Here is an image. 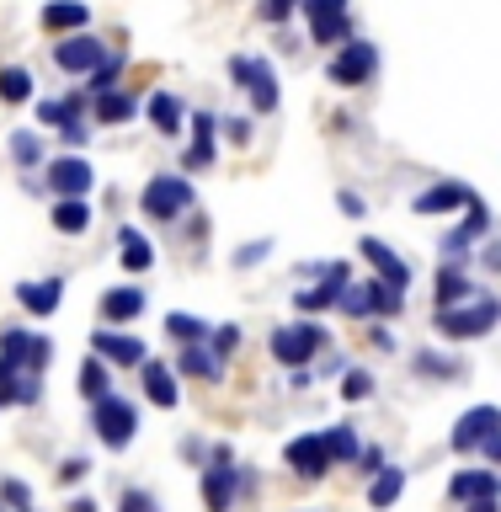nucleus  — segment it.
Masks as SVG:
<instances>
[{
	"label": "nucleus",
	"mask_w": 501,
	"mask_h": 512,
	"mask_svg": "<svg viewBox=\"0 0 501 512\" xmlns=\"http://www.w3.org/2000/svg\"><path fill=\"white\" fill-rule=\"evenodd\" d=\"M374 347H379V352H395V336H390V331L379 326V331H374Z\"/></svg>",
	"instance_id": "13d9d810"
},
{
	"label": "nucleus",
	"mask_w": 501,
	"mask_h": 512,
	"mask_svg": "<svg viewBox=\"0 0 501 512\" xmlns=\"http://www.w3.org/2000/svg\"><path fill=\"white\" fill-rule=\"evenodd\" d=\"M294 11H304V0H262V16H267V22H288Z\"/></svg>",
	"instance_id": "49530a36"
},
{
	"label": "nucleus",
	"mask_w": 501,
	"mask_h": 512,
	"mask_svg": "<svg viewBox=\"0 0 501 512\" xmlns=\"http://www.w3.org/2000/svg\"><path fill=\"white\" fill-rule=\"evenodd\" d=\"M438 310H448V304H464V299H475L480 288H475V278L464 272V262H443V272H438Z\"/></svg>",
	"instance_id": "4be33fe9"
},
{
	"label": "nucleus",
	"mask_w": 501,
	"mask_h": 512,
	"mask_svg": "<svg viewBox=\"0 0 501 512\" xmlns=\"http://www.w3.org/2000/svg\"><path fill=\"white\" fill-rule=\"evenodd\" d=\"M358 464H363L368 475H379V464H384V448H363V454H358Z\"/></svg>",
	"instance_id": "864d4df0"
},
{
	"label": "nucleus",
	"mask_w": 501,
	"mask_h": 512,
	"mask_svg": "<svg viewBox=\"0 0 501 512\" xmlns=\"http://www.w3.org/2000/svg\"><path fill=\"white\" fill-rule=\"evenodd\" d=\"M400 491H406V470H395V464H379V475L368 480V507H374V512L395 507Z\"/></svg>",
	"instance_id": "bb28decb"
},
{
	"label": "nucleus",
	"mask_w": 501,
	"mask_h": 512,
	"mask_svg": "<svg viewBox=\"0 0 501 512\" xmlns=\"http://www.w3.org/2000/svg\"><path fill=\"white\" fill-rule=\"evenodd\" d=\"M379 70V43H368V38H347V43H336V54H331V86H368Z\"/></svg>",
	"instance_id": "39448f33"
},
{
	"label": "nucleus",
	"mask_w": 501,
	"mask_h": 512,
	"mask_svg": "<svg viewBox=\"0 0 501 512\" xmlns=\"http://www.w3.org/2000/svg\"><path fill=\"white\" fill-rule=\"evenodd\" d=\"M59 139L70 144V150H80V144L91 139V128H86V118H64V123H59Z\"/></svg>",
	"instance_id": "c03bdc74"
},
{
	"label": "nucleus",
	"mask_w": 501,
	"mask_h": 512,
	"mask_svg": "<svg viewBox=\"0 0 501 512\" xmlns=\"http://www.w3.org/2000/svg\"><path fill=\"white\" fill-rule=\"evenodd\" d=\"M315 272V288H299L294 294V310L299 315H320V310H336L342 304V288L352 283V267L347 262H320V267H310Z\"/></svg>",
	"instance_id": "0eeeda50"
},
{
	"label": "nucleus",
	"mask_w": 501,
	"mask_h": 512,
	"mask_svg": "<svg viewBox=\"0 0 501 512\" xmlns=\"http://www.w3.org/2000/svg\"><path fill=\"white\" fill-rule=\"evenodd\" d=\"M347 0H304V16H342Z\"/></svg>",
	"instance_id": "3c124183"
},
{
	"label": "nucleus",
	"mask_w": 501,
	"mask_h": 512,
	"mask_svg": "<svg viewBox=\"0 0 501 512\" xmlns=\"http://www.w3.org/2000/svg\"><path fill=\"white\" fill-rule=\"evenodd\" d=\"M166 336H171V342H182V347L208 342V320H198V315H166Z\"/></svg>",
	"instance_id": "c9c22d12"
},
{
	"label": "nucleus",
	"mask_w": 501,
	"mask_h": 512,
	"mask_svg": "<svg viewBox=\"0 0 501 512\" xmlns=\"http://www.w3.org/2000/svg\"><path fill=\"white\" fill-rule=\"evenodd\" d=\"M342 395H347V400H368V395H374V379H368V368H347Z\"/></svg>",
	"instance_id": "58836bf2"
},
{
	"label": "nucleus",
	"mask_w": 501,
	"mask_h": 512,
	"mask_svg": "<svg viewBox=\"0 0 501 512\" xmlns=\"http://www.w3.org/2000/svg\"><path fill=\"white\" fill-rule=\"evenodd\" d=\"M16 384H22V368L0 358V406H16Z\"/></svg>",
	"instance_id": "ea45409f"
},
{
	"label": "nucleus",
	"mask_w": 501,
	"mask_h": 512,
	"mask_svg": "<svg viewBox=\"0 0 501 512\" xmlns=\"http://www.w3.org/2000/svg\"><path fill=\"white\" fill-rule=\"evenodd\" d=\"M411 368H416V374H427V379H459L464 374V363L459 358H443V352H416Z\"/></svg>",
	"instance_id": "f704fd0d"
},
{
	"label": "nucleus",
	"mask_w": 501,
	"mask_h": 512,
	"mask_svg": "<svg viewBox=\"0 0 501 512\" xmlns=\"http://www.w3.org/2000/svg\"><path fill=\"white\" fill-rule=\"evenodd\" d=\"M496 320H501V299L475 294V299H464V304L438 310V331L448 336V342H475V336L496 331Z\"/></svg>",
	"instance_id": "f03ea898"
},
{
	"label": "nucleus",
	"mask_w": 501,
	"mask_h": 512,
	"mask_svg": "<svg viewBox=\"0 0 501 512\" xmlns=\"http://www.w3.org/2000/svg\"><path fill=\"white\" fill-rule=\"evenodd\" d=\"M38 22H43V32H54V38H64V32H86L91 6L86 0H48Z\"/></svg>",
	"instance_id": "dca6fc26"
},
{
	"label": "nucleus",
	"mask_w": 501,
	"mask_h": 512,
	"mask_svg": "<svg viewBox=\"0 0 501 512\" xmlns=\"http://www.w3.org/2000/svg\"><path fill=\"white\" fill-rule=\"evenodd\" d=\"M32 96V75L22 70V64H6V70H0V102H27Z\"/></svg>",
	"instance_id": "4c0bfd02"
},
{
	"label": "nucleus",
	"mask_w": 501,
	"mask_h": 512,
	"mask_svg": "<svg viewBox=\"0 0 501 512\" xmlns=\"http://www.w3.org/2000/svg\"><path fill=\"white\" fill-rule=\"evenodd\" d=\"M118 512H160V502H155L150 491H139V486H134V491H123V496H118Z\"/></svg>",
	"instance_id": "79ce46f5"
},
{
	"label": "nucleus",
	"mask_w": 501,
	"mask_h": 512,
	"mask_svg": "<svg viewBox=\"0 0 501 512\" xmlns=\"http://www.w3.org/2000/svg\"><path fill=\"white\" fill-rule=\"evenodd\" d=\"M336 310L352 315V320L379 315V304H374V278H368V283H347V288H342V304H336Z\"/></svg>",
	"instance_id": "7c9ffc66"
},
{
	"label": "nucleus",
	"mask_w": 501,
	"mask_h": 512,
	"mask_svg": "<svg viewBox=\"0 0 501 512\" xmlns=\"http://www.w3.org/2000/svg\"><path fill=\"white\" fill-rule=\"evenodd\" d=\"M310 38L326 43V48L347 43V38H352V16H347V11H342V16H310Z\"/></svg>",
	"instance_id": "473e14b6"
},
{
	"label": "nucleus",
	"mask_w": 501,
	"mask_h": 512,
	"mask_svg": "<svg viewBox=\"0 0 501 512\" xmlns=\"http://www.w3.org/2000/svg\"><path fill=\"white\" fill-rule=\"evenodd\" d=\"M480 235H491V208L480 203V198H470V219H464L459 230H448V235H443V256H448V262H464Z\"/></svg>",
	"instance_id": "ddd939ff"
},
{
	"label": "nucleus",
	"mask_w": 501,
	"mask_h": 512,
	"mask_svg": "<svg viewBox=\"0 0 501 512\" xmlns=\"http://www.w3.org/2000/svg\"><path fill=\"white\" fill-rule=\"evenodd\" d=\"M123 64H128V54H107V59L86 75V96H102V91L118 86V80H123Z\"/></svg>",
	"instance_id": "72a5a7b5"
},
{
	"label": "nucleus",
	"mask_w": 501,
	"mask_h": 512,
	"mask_svg": "<svg viewBox=\"0 0 501 512\" xmlns=\"http://www.w3.org/2000/svg\"><path fill=\"white\" fill-rule=\"evenodd\" d=\"M214 134H219L214 112H192V144H214Z\"/></svg>",
	"instance_id": "37998d69"
},
{
	"label": "nucleus",
	"mask_w": 501,
	"mask_h": 512,
	"mask_svg": "<svg viewBox=\"0 0 501 512\" xmlns=\"http://www.w3.org/2000/svg\"><path fill=\"white\" fill-rule=\"evenodd\" d=\"M475 192L464 187V182H438V187H427V192H416V214H454V208H470Z\"/></svg>",
	"instance_id": "a211bd4d"
},
{
	"label": "nucleus",
	"mask_w": 501,
	"mask_h": 512,
	"mask_svg": "<svg viewBox=\"0 0 501 512\" xmlns=\"http://www.w3.org/2000/svg\"><path fill=\"white\" fill-rule=\"evenodd\" d=\"M214 155H219V150H214V144H192V150H187V160H182V166H187V171H214Z\"/></svg>",
	"instance_id": "a18cd8bd"
},
{
	"label": "nucleus",
	"mask_w": 501,
	"mask_h": 512,
	"mask_svg": "<svg viewBox=\"0 0 501 512\" xmlns=\"http://www.w3.org/2000/svg\"><path fill=\"white\" fill-rule=\"evenodd\" d=\"M64 294V278H43V283H16V299H22L27 315H54Z\"/></svg>",
	"instance_id": "5701e85b"
},
{
	"label": "nucleus",
	"mask_w": 501,
	"mask_h": 512,
	"mask_svg": "<svg viewBox=\"0 0 501 512\" xmlns=\"http://www.w3.org/2000/svg\"><path fill=\"white\" fill-rule=\"evenodd\" d=\"M75 384H80V395H86V400H102V395H112L107 358H86V363H80V374H75Z\"/></svg>",
	"instance_id": "2f4dec72"
},
{
	"label": "nucleus",
	"mask_w": 501,
	"mask_h": 512,
	"mask_svg": "<svg viewBox=\"0 0 501 512\" xmlns=\"http://www.w3.org/2000/svg\"><path fill=\"white\" fill-rule=\"evenodd\" d=\"M320 438H326V448H331V464H358L363 443H358V432H352V422H336V427L320 432Z\"/></svg>",
	"instance_id": "c85d7f7f"
},
{
	"label": "nucleus",
	"mask_w": 501,
	"mask_h": 512,
	"mask_svg": "<svg viewBox=\"0 0 501 512\" xmlns=\"http://www.w3.org/2000/svg\"><path fill=\"white\" fill-rule=\"evenodd\" d=\"M496 427H501V411L496 406H475V411H464L459 422H454V438H448V443H454L459 454H475V448L486 443Z\"/></svg>",
	"instance_id": "4468645a"
},
{
	"label": "nucleus",
	"mask_w": 501,
	"mask_h": 512,
	"mask_svg": "<svg viewBox=\"0 0 501 512\" xmlns=\"http://www.w3.org/2000/svg\"><path fill=\"white\" fill-rule=\"evenodd\" d=\"M102 59H107V43L96 38V32H64V38L54 43V64H59L64 75H80V80H86Z\"/></svg>",
	"instance_id": "9d476101"
},
{
	"label": "nucleus",
	"mask_w": 501,
	"mask_h": 512,
	"mask_svg": "<svg viewBox=\"0 0 501 512\" xmlns=\"http://www.w3.org/2000/svg\"><path fill=\"white\" fill-rule=\"evenodd\" d=\"M230 80L251 96V112H256V118L278 112L283 96H278V75H272V64H267V59H256V54H235V59H230Z\"/></svg>",
	"instance_id": "7ed1b4c3"
},
{
	"label": "nucleus",
	"mask_w": 501,
	"mask_h": 512,
	"mask_svg": "<svg viewBox=\"0 0 501 512\" xmlns=\"http://www.w3.org/2000/svg\"><path fill=\"white\" fill-rule=\"evenodd\" d=\"M192 176H182V171H160V176H150L144 182V192H139V208L150 219H160V224H171V219H182V214H192Z\"/></svg>",
	"instance_id": "f257e3e1"
},
{
	"label": "nucleus",
	"mask_w": 501,
	"mask_h": 512,
	"mask_svg": "<svg viewBox=\"0 0 501 512\" xmlns=\"http://www.w3.org/2000/svg\"><path fill=\"white\" fill-rule=\"evenodd\" d=\"M118 262H123L128 272H150L155 246L144 240V230H134V224H118Z\"/></svg>",
	"instance_id": "b1692460"
},
{
	"label": "nucleus",
	"mask_w": 501,
	"mask_h": 512,
	"mask_svg": "<svg viewBox=\"0 0 501 512\" xmlns=\"http://www.w3.org/2000/svg\"><path fill=\"white\" fill-rule=\"evenodd\" d=\"M326 347V331L315 320H294V326H278L272 331V358L283 368H310V358Z\"/></svg>",
	"instance_id": "423d86ee"
},
{
	"label": "nucleus",
	"mask_w": 501,
	"mask_h": 512,
	"mask_svg": "<svg viewBox=\"0 0 501 512\" xmlns=\"http://www.w3.org/2000/svg\"><path fill=\"white\" fill-rule=\"evenodd\" d=\"M144 112H150V123H155L166 139H176V134H182V123H187V107H182V96H171L166 86H160V91H150V102H144Z\"/></svg>",
	"instance_id": "6ab92c4d"
},
{
	"label": "nucleus",
	"mask_w": 501,
	"mask_h": 512,
	"mask_svg": "<svg viewBox=\"0 0 501 512\" xmlns=\"http://www.w3.org/2000/svg\"><path fill=\"white\" fill-rule=\"evenodd\" d=\"M342 208H347L352 219H358V214H363V198H358V192H342Z\"/></svg>",
	"instance_id": "4d7b16f0"
},
{
	"label": "nucleus",
	"mask_w": 501,
	"mask_h": 512,
	"mask_svg": "<svg viewBox=\"0 0 501 512\" xmlns=\"http://www.w3.org/2000/svg\"><path fill=\"white\" fill-rule=\"evenodd\" d=\"M176 374H187V379H208V384H219L224 379V358L214 347H203V342H192L182 347V358H176Z\"/></svg>",
	"instance_id": "412c9836"
},
{
	"label": "nucleus",
	"mask_w": 501,
	"mask_h": 512,
	"mask_svg": "<svg viewBox=\"0 0 501 512\" xmlns=\"http://www.w3.org/2000/svg\"><path fill=\"white\" fill-rule=\"evenodd\" d=\"M496 491H501V480L491 470H459L448 480V496H454V502H480V496H496Z\"/></svg>",
	"instance_id": "a878e982"
},
{
	"label": "nucleus",
	"mask_w": 501,
	"mask_h": 512,
	"mask_svg": "<svg viewBox=\"0 0 501 512\" xmlns=\"http://www.w3.org/2000/svg\"><path fill=\"white\" fill-rule=\"evenodd\" d=\"M48 219H54L59 235H86V230H91V203H86V198H59Z\"/></svg>",
	"instance_id": "cd10ccee"
},
{
	"label": "nucleus",
	"mask_w": 501,
	"mask_h": 512,
	"mask_svg": "<svg viewBox=\"0 0 501 512\" xmlns=\"http://www.w3.org/2000/svg\"><path fill=\"white\" fill-rule=\"evenodd\" d=\"M240 480H246V470H235L230 464V448H219L214 454V464L203 470V480H198V491H203V507L208 512H230L235 507V491H240Z\"/></svg>",
	"instance_id": "6e6552de"
},
{
	"label": "nucleus",
	"mask_w": 501,
	"mask_h": 512,
	"mask_svg": "<svg viewBox=\"0 0 501 512\" xmlns=\"http://www.w3.org/2000/svg\"><path fill=\"white\" fill-rule=\"evenodd\" d=\"M80 475H91V459H86V454H70V459L59 464V480H64V486H75Z\"/></svg>",
	"instance_id": "09e8293b"
},
{
	"label": "nucleus",
	"mask_w": 501,
	"mask_h": 512,
	"mask_svg": "<svg viewBox=\"0 0 501 512\" xmlns=\"http://www.w3.org/2000/svg\"><path fill=\"white\" fill-rule=\"evenodd\" d=\"M358 251L368 256V262H374V272H379V278L390 283V288H400V294H406V288H411V267L400 262V256H395L390 246H384V240H374V235H363V246H358Z\"/></svg>",
	"instance_id": "f3484780"
},
{
	"label": "nucleus",
	"mask_w": 501,
	"mask_h": 512,
	"mask_svg": "<svg viewBox=\"0 0 501 512\" xmlns=\"http://www.w3.org/2000/svg\"><path fill=\"white\" fill-rule=\"evenodd\" d=\"M144 315V288H107L102 294V320L107 326H123V320Z\"/></svg>",
	"instance_id": "393cba45"
},
{
	"label": "nucleus",
	"mask_w": 501,
	"mask_h": 512,
	"mask_svg": "<svg viewBox=\"0 0 501 512\" xmlns=\"http://www.w3.org/2000/svg\"><path fill=\"white\" fill-rule=\"evenodd\" d=\"M48 187L59 192V198H86V192L96 187V171L86 155H59L54 166H48Z\"/></svg>",
	"instance_id": "9b49d317"
},
{
	"label": "nucleus",
	"mask_w": 501,
	"mask_h": 512,
	"mask_svg": "<svg viewBox=\"0 0 501 512\" xmlns=\"http://www.w3.org/2000/svg\"><path fill=\"white\" fill-rule=\"evenodd\" d=\"M11 160H16V166H43V139L38 134H32V128H16V134H11Z\"/></svg>",
	"instance_id": "e433bc0d"
},
{
	"label": "nucleus",
	"mask_w": 501,
	"mask_h": 512,
	"mask_svg": "<svg viewBox=\"0 0 501 512\" xmlns=\"http://www.w3.org/2000/svg\"><path fill=\"white\" fill-rule=\"evenodd\" d=\"M70 512H96V502H91V496H80V502H70Z\"/></svg>",
	"instance_id": "bf43d9fd"
},
{
	"label": "nucleus",
	"mask_w": 501,
	"mask_h": 512,
	"mask_svg": "<svg viewBox=\"0 0 501 512\" xmlns=\"http://www.w3.org/2000/svg\"><path fill=\"white\" fill-rule=\"evenodd\" d=\"M139 374H144V395L155 400V406H176V400H182V390H176V368H166L160 358H144L139 363Z\"/></svg>",
	"instance_id": "aec40b11"
},
{
	"label": "nucleus",
	"mask_w": 501,
	"mask_h": 512,
	"mask_svg": "<svg viewBox=\"0 0 501 512\" xmlns=\"http://www.w3.org/2000/svg\"><path fill=\"white\" fill-rule=\"evenodd\" d=\"M91 427L107 448H128L139 432V406L123 395H102V400H91Z\"/></svg>",
	"instance_id": "20e7f679"
},
{
	"label": "nucleus",
	"mask_w": 501,
	"mask_h": 512,
	"mask_svg": "<svg viewBox=\"0 0 501 512\" xmlns=\"http://www.w3.org/2000/svg\"><path fill=\"white\" fill-rule=\"evenodd\" d=\"M134 112H139V102H134L128 91H118V86L96 96V123H107V128H112V123H128Z\"/></svg>",
	"instance_id": "c756f323"
},
{
	"label": "nucleus",
	"mask_w": 501,
	"mask_h": 512,
	"mask_svg": "<svg viewBox=\"0 0 501 512\" xmlns=\"http://www.w3.org/2000/svg\"><path fill=\"white\" fill-rule=\"evenodd\" d=\"M91 347H96V358L123 363V368H139L144 358H150V347H144L134 331H96V336H91Z\"/></svg>",
	"instance_id": "2eb2a0df"
},
{
	"label": "nucleus",
	"mask_w": 501,
	"mask_h": 512,
	"mask_svg": "<svg viewBox=\"0 0 501 512\" xmlns=\"http://www.w3.org/2000/svg\"><path fill=\"white\" fill-rule=\"evenodd\" d=\"M0 496H6V502H11L16 512H32V496H27L22 480H0Z\"/></svg>",
	"instance_id": "de8ad7c7"
},
{
	"label": "nucleus",
	"mask_w": 501,
	"mask_h": 512,
	"mask_svg": "<svg viewBox=\"0 0 501 512\" xmlns=\"http://www.w3.org/2000/svg\"><path fill=\"white\" fill-rule=\"evenodd\" d=\"M267 251H272V240H256V246H240V251H235V267H251V262H262Z\"/></svg>",
	"instance_id": "603ef678"
},
{
	"label": "nucleus",
	"mask_w": 501,
	"mask_h": 512,
	"mask_svg": "<svg viewBox=\"0 0 501 512\" xmlns=\"http://www.w3.org/2000/svg\"><path fill=\"white\" fill-rule=\"evenodd\" d=\"M464 512H501L496 496H480V502H464Z\"/></svg>",
	"instance_id": "6e6d98bb"
},
{
	"label": "nucleus",
	"mask_w": 501,
	"mask_h": 512,
	"mask_svg": "<svg viewBox=\"0 0 501 512\" xmlns=\"http://www.w3.org/2000/svg\"><path fill=\"white\" fill-rule=\"evenodd\" d=\"M64 118H70V107H64V102H38V123H48V128H59Z\"/></svg>",
	"instance_id": "8fccbe9b"
},
{
	"label": "nucleus",
	"mask_w": 501,
	"mask_h": 512,
	"mask_svg": "<svg viewBox=\"0 0 501 512\" xmlns=\"http://www.w3.org/2000/svg\"><path fill=\"white\" fill-rule=\"evenodd\" d=\"M0 358H11L22 374H43V368L54 363V342H48V336H38V331L6 326V331H0Z\"/></svg>",
	"instance_id": "1a4fd4ad"
},
{
	"label": "nucleus",
	"mask_w": 501,
	"mask_h": 512,
	"mask_svg": "<svg viewBox=\"0 0 501 512\" xmlns=\"http://www.w3.org/2000/svg\"><path fill=\"white\" fill-rule=\"evenodd\" d=\"M208 347H214L219 358H230V352L240 347V326H214L208 331Z\"/></svg>",
	"instance_id": "a19ab883"
},
{
	"label": "nucleus",
	"mask_w": 501,
	"mask_h": 512,
	"mask_svg": "<svg viewBox=\"0 0 501 512\" xmlns=\"http://www.w3.org/2000/svg\"><path fill=\"white\" fill-rule=\"evenodd\" d=\"M283 459H288V470H299L304 480H320L331 470V448H326V438L320 432H304V438H294L283 448Z\"/></svg>",
	"instance_id": "f8f14e48"
},
{
	"label": "nucleus",
	"mask_w": 501,
	"mask_h": 512,
	"mask_svg": "<svg viewBox=\"0 0 501 512\" xmlns=\"http://www.w3.org/2000/svg\"><path fill=\"white\" fill-rule=\"evenodd\" d=\"M224 128H230V139H240V144L251 139V123H246V118H235V123H224Z\"/></svg>",
	"instance_id": "5fc2aeb1"
}]
</instances>
